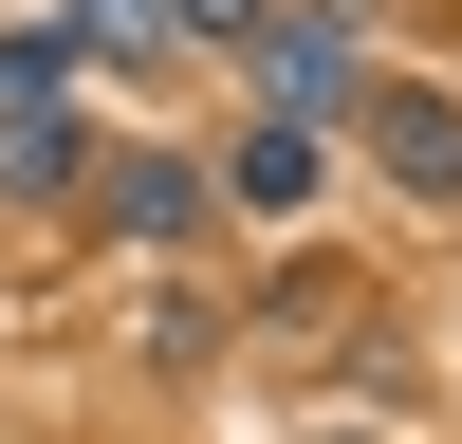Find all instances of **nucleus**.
<instances>
[{"label":"nucleus","instance_id":"nucleus-1","mask_svg":"<svg viewBox=\"0 0 462 444\" xmlns=\"http://www.w3.org/2000/svg\"><path fill=\"white\" fill-rule=\"evenodd\" d=\"M93 204H111V241H185V204H204V185H185L167 148H111V167H93Z\"/></svg>","mask_w":462,"mask_h":444},{"label":"nucleus","instance_id":"nucleus-2","mask_svg":"<svg viewBox=\"0 0 462 444\" xmlns=\"http://www.w3.org/2000/svg\"><path fill=\"white\" fill-rule=\"evenodd\" d=\"M74 185V111L56 93H0V204H56Z\"/></svg>","mask_w":462,"mask_h":444},{"label":"nucleus","instance_id":"nucleus-3","mask_svg":"<svg viewBox=\"0 0 462 444\" xmlns=\"http://www.w3.org/2000/svg\"><path fill=\"white\" fill-rule=\"evenodd\" d=\"M259 93H278V111H333V93H352V37H333V19L259 37Z\"/></svg>","mask_w":462,"mask_h":444},{"label":"nucleus","instance_id":"nucleus-4","mask_svg":"<svg viewBox=\"0 0 462 444\" xmlns=\"http://www.w3.org/2000/svg\"><path fill=\"white\" fill-rule=\"evenodd\" d=\"M389 167L426 185V204H444V185H462V111H444V93H389Z\"/></svg>","mask_w":462,"mask_h":444},{"label":"nucleus","instance_id":"nucleus-5","mask_svg":"<svg viewBox=\"0 0 462 444\" xmlns=\"http://www.w3.org/2000/svg\"><path fill=\"white\" fill-rule=\"evenodd\" d=\"M56 37H74V56H111V74H130L148 37H167V0H56Z\"/></svg>","mask_w":462,"mask_h":444},{"label":"nucleus","instance_id":"nucleus-6","mask_svg":"<svg viewBox=\"0 0 462 444\" xmlns=\"http://www.w3.org/2000/svg\"><path fill=\"white\" fill-rule=\"evenodd\" d=\"M0 93H74V37H56V19H19V37H0Z\"/></svg>","mask_w":462,"mask_h":444},{"label":"nucleus","instance_id":"nucleus-7","mask_svg":"<svg viewBox=\"0 0 462 444\" xmlns=\"http://www.w3.org/2000/svg\"><path fill=\"white\" fill-rule=\"evenodd\" d=\"M167 19H204V37H259V0H167Z\"/></svg>","mask_w":462,"mask_h":444}]
</instances>
